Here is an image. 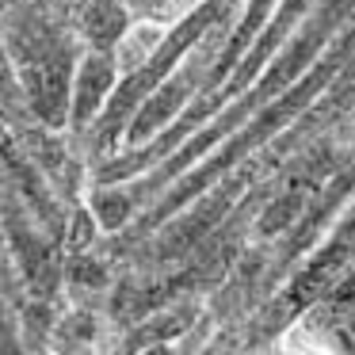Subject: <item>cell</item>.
<instances>
[{
	"label": "cell",
	"instance_id": "6da1fadb",
	"mask_svg": "<svg viewBox=\"0 0 355 355\" xmlns=\"http://www.w3.org/2000/svg\"><path fill=\"white\" fill-rule=\"evenodd\" d=\"M8 54L31 96L35 111L50 123L65 119V85H69V46L62 42L58 27H50L42 16H16L8 27Z\"/></svg>",
	"mask_w": 355,
	"mask_h": 355
},
{
	"label": "cell",
	"instance_id": "7a4b0ae2",
	"mask_svg": "<svg viewBox=\"0 0 355 355\" xmlns=\"http://www.w3.org/2000/svg\"><path fill=\"white\" fill-rule=\"evenodd\" d=\"M103 80H111V62L107 54L85 58V65L77 69V119H88V111L100 107L103 100Z\"/></svg>",
	"mask_w": 355,
	"mask_h": 355
}]
</instances>
